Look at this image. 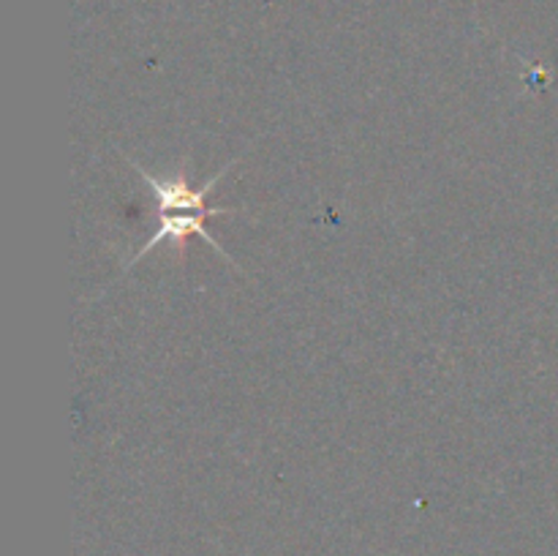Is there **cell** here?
I'll list each match as a JSON object with an SVG mask.
<instances>
[{
	"label": "cell",
	"mask_w": 558,
	"mask_h": 556,
	"mask_svg": "<svg viewBox=\"0 0 558 556\" xmlns=\"http://www.w3.org/2000/svg\"><path fill=\"white\" fill-rule=\"evenodd\" d=\"M232 167V164H229ZM223 167L221 172L213 174L210 180H207L202 189H191L189 180H185L183 172H178L174 178L169 180H161V178H153L150 172H147L145 167H140V164H134L136 172L145 178V183L150 185L153 196L158 200V213H221V216H232V213L238 210H223V207H207V194H210L213 185L218 183V180L227 174V169Z\"/></svg>",
	"instance_id": "6da1fadb"
},
{
	"label": "cell",
	"mask_w": 558,
	"mask_h": 556,
	"mask_svg": "<svg viewBox=\"0 0 558 556\" xmlns=\"http://www.w3.org/2000/svg\"><path fill=\"white\" fill-rule=\"evenodd\" d=\"M158 216H161V227H158V232L153 234V238L147 240L145 245H142L140 254H136L134 259H131V262L142 259V256H145L147 251L153 249V245L163 243V240H172V243L178 245L180 254H183V251H185V240H189L191 234H196V238L207 240V243H210L213 249H216L218 254L223 256V259L232 262V256H229L227 251H223V245L218 243V240L213 238V234L207 232V229H205V221H207V218L221 216V213H158ZM232 265H234V262H232Z\"/></svg>",
	"instance_id": "7a4b0ae2"
}]
</instances>
